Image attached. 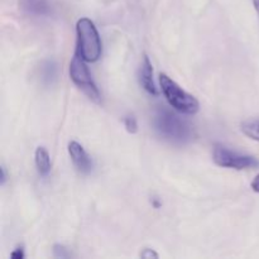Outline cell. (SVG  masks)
<instances>
[{"instance_id": "cell-15", "label": "cell", "mask_w": 259, "mask_h": 259, "mask_svg": "<svg viewBox=\"0 0 259 259\" xmlns=\"http://www.w3.org/2000/svg\"><path fill=\"white\" fill-rule=\"evenodd\" d=\"M141 255L142 258H158L159 255H158V253H156L154 252V250H152V249H148V248H146V249H143L141 252Z\"/></svg>"}, {"instance_id": "cell-5", "label": "cell", "mask_w": 259, "mask_h": 259, "mask_svg": "<svg viewBox=\"0 0 259 259\" xmlns=\"http://www.w3.org/2000/svg\"><path fill=\"white\" fill-rule=\"evenodd\" d=\"M212 159L218 166L224 167V168L239 169V171L240 169L255 168L259 166V161L254 156L233 151L219 143L215 144L214 149H212Z\"/></svg>"}, {"instance_id": "cell-4", "label": "cell", "mask_w": 259, "mask_h": 259, "mask_svg": "<svg viewBox=\"0 0 259 259\" xmlns=\"http://www.w3.org/2000/svg\"><path fill=\"white\" fill-rule=\"evenodd\" d=\"M86 61L81 57L78 52L75 53L70 63V77L76 86L95 103H100L101 95L98 86L94 82L91 73L86 66Z\"/></svg>"}, {"instance_id": "cell-13", "label": "cell", "mask_w": 259, "mask_h": 259, "mask_svg": "<svg viewBox=\"0 0 259 259\" xmlns=\"http://www.w3.org/2000/svg\"><path fill=\"white\" fill-rule=\"evenodd\" d=\"M53 254H55L56 258H70L71 253L68 252V249L66 247L61 244H56L53 247Z\"/></svg>"}, {"instance_id": "cell-7", "label": "cell", "mask_w": 259, "mask_h": 259, "mask_svg": "<svg viewBox=\"0 0 259 259\" xmlns=\"http://www.w3.org/2000/svg\"><path fill=\"white\" fill-rule=\"evenodd\" d=\"M23 12L33 17H50L53 13V4L51 0H19Z\"/></svg>"}, {"instance_id": "cell-3", "label": "cell", "mask_w": 259, "mask_h": 259, "mask_svg": "<svg viewBox=\"0 0 259 259\" xmlns=\"http://www.w3.org/2000/svg\"><path fill=\"white\" fill-rule=\"evenodd\" d=\"M159 83H161L162 93L164 98L169 103L172 108L176 109L177 111L189 115H194L199 111L200 104L195 96L185 91L177 82H175L166 73H161L159 76Z\"/></svg>"}, {"instance_id": "cell-2", "label": "cell", "mask_w": 259, "mask_h": 259, "mask_svg": "<svg viewBox=\"0 0 259 259\" xmlns=\"http://www.w3.org/2000/svg\"><path fill=\"white\" fill-rule=\"evenodd\" d=\"M77 33V52L86 62H96L101 57L103 45L100 35L93 20L81 18L76 24Z\"/></svg>"}, {"instance_id": "cell-14", "label": "cell", "mask_w": 259, "mask_h": 259, "mask_svg": "<svg viewBox=\"0 0 259 259\" xmlns=\"http://www.w3.org/2000/svg\"><path fill=\"white\" fill-rule=\"evenodd\" d=\"M10 257L13 259H23L25 257L24 254V248L23 247H17L12 253H10Z\"/></svg>"}, {"instance_id": "cell-19", "label": "cell", "mask_w": 259, "mask_h": 259, "mask_svg": "<svg viewBox=\"0 0 259 259\" xmlns=\"http://www.w3.org/2000/svg\"><path fill=\"white\" fill-rule=\"evenodd\" d=\"M253 5H254V9L258 14V19H259V0H253Z\"/></svg>"}, {"instance_id": "cell-16", "label": "cell", "mask_w": 259, "mask_h": 259, "mask_svg": "<svg viewBox=\"0 0 259 259\" xmlns=\"http://www.w3.org/2000/svg\"><path fill=\"white\" fill-rule=\"evenodd\" d=\"M252 189L254 190L255 192H258V194H259V174L257 175V176H255V179L253 180V182H252Z\"/></svg>"}, {"instance_id": "cell-9", "label": "cell", "mask_w": 259, "mask_h": 259, "mask_svg": "<svg viewBox=\"0 0 259 259\" xmlns=\"http://www.w3.org/2000/svg\"><path fill=\"white\" fill-rule=\"evenodd\" d=\"M34 159L38 174H39L40 176H47L51 172V158L47 149L43 148V147H38L37 151H35Z\"/></svg>"}, {"instance_id": "cell-8", "label": "cell", "mask_w": 259, "mask_h": 259, "mask_svg": "<svg viewBox=\"0 0 259 259\" xmlns=\"http://www.w3.org/2000/svg\"><path fill=\"white\" fill-rule=\"evenodd\" d=\"M139 81H141V85L143 86V89L148 94L153 96L158 94L153 80V67H152V63L147 55L143 56V62H142L141 66V72H139Z\"/></svg>"}, {"instance_id": "cell-12", "label": "cell", "mask_w": 259, "mask_h": 259, "mask_svg": "<svg viewBox=\"0 0 259 259\" xmlns=\"http://www.w3.org/2000/svg\"><path fill=\"white\" fill-rule=\"evenodd\" d=\"M124 126L131 134H136L138 132V123L133 115H128L124 118Z\"/></svg>"}, {"instance_id": "cell-10", "label": "cell", "mask_w": 259, "mask_h": 259, "mask_svg": "<svg viewBox=\"0 0 259 259\" xmlns=\"http://www.w3.org/2000/svg\"><path fill=\"white\" fill-rule=\"evenodd\" d=\"M57 73L58 68L56 62H53V61H46L42 65V67H40V80H42V82L45 85H53V82L57 80Z\"/></svg>"}, {"instance_id": "cell-1", "label": "cell", "mask_w": 259, "mask_h": 259, "mask_svg": "<svg viewBox=\"0 0 259 259\" xmlns=\"http://www.w3.org/2000/svg\"><path fill=\"white\" fill-rule=\"evenodd\" d=\"M153 125L162 138L172 143H186L194 137L191 125L166 108H159L156 111Z\"/></svg>"}, {"instance_id": "cell-18", "label": "cell", "mask_w": 259, "mask_h": 259, "mask_svg": "<svg viewBox=\"0 0 259 259\" xmlns=\"http://www.w3.org/2000/svg\"><path fill=\"white\" fill-rule=\"evenodd\" d=\"M152 204H153V206L156 207V209H158V207L161 206V202H159L156 197H153V199H152Z\"/></svg>"}, {"instance_id": "cell-6", "label": "cell", "mask_w": 259, "mask_h": 259, "mask_svg": "<svg viewBox=\"0 0 259 259\" xmlns=\"http://www.w3.org/2000/svg\"><path fill=\"white\" fill-rule=\"evenodd\" d=\"M68 153H70L71 159H72L73 164H75L78 172L88 175L93 171V161H91L88 152L85 151V148L80 143L75 141L70 142V144H68Z\"/></svg>"}, {"instance_id": "cell-11", "label": "cell", "mask_w": 259, "mask_h": 259, "mask_svg": "<svg viewBox=\"0 0 259 259\" xmlns=\"http://www.w3.org/2000/svg\"><path fill=\"white\" fill-rule=\"evenodd\" d=\"M240 129L248 138L259 142V116L258 118L247 119V120L243 121Z\"/></svg>"}, {"instance_id": "cell-17", "label": "cell", "mask_w": 259, "mask_h": 259, "mask_svg": "<svg viewBox=\"0 0 259 259\" xmlns=\"http://www.w3.org/2000/svg\"><path fill=\"white\" fill-rule=\"evenodd\" d=\"M0 171H2V186H3V185L5 184V181H7V169H5L4 164L2 166Z\"/></svg>"}]
</instances>
